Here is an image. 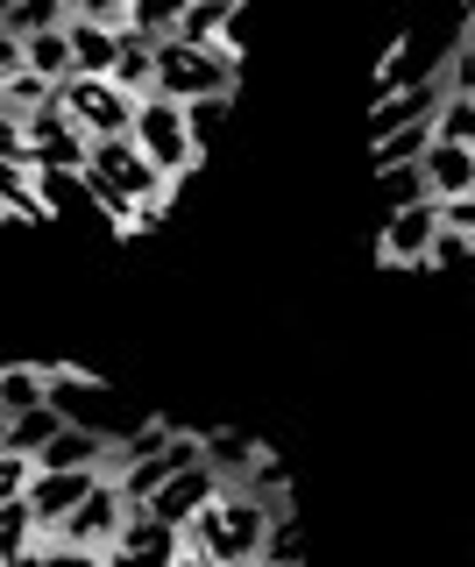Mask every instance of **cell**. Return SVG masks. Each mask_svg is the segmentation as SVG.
Instances as JSON below:
<instances>
[{"instance_id": "1", "label": "cell", "mask_w": 475, "mask_h": 567, "mask_svg": "<svg viewBox=\"0 0 475 567\" xmlns=\"http://www.w3.org/2000/svg\"><path fill=\"white\" fill-rule=\"evenodd\" d=\"M285 518V504H262L249 489H227L206 518L185 525V546L220 567H241V560H262V546H270V525Z\"/></svg>"}, {"instance_id": "2", "label": "cell", "mask_w": 475, "mask_h": 567, "mask_svg": "<svg viewBox=\"0 0 475 567\" xmlns=\"http://www.w3.org/2000/svg\"><path fill=\"white\" fill-rule=\"evenodd\" d=\"M241 85V50L220 43V50H192V43H156V100L171 106H227Z\"/></svg>"}, {"instance_id": "3", "label": "cell", "mask_w": 475, "mask_h": 567, "mask_svg": "<svg viewBox=\"0 0 475 567\" xmlns=\"http://www.w3.org/2000/svg\"><path fill=\"white\" fill-rule=\"evenodd\" d=\"M135 150H143L149 164L171 177V185H185L192 164H199V142H192L185 106H171V100H143V114H135Z\"/></svg>"}, {"instance_id": "4", "label": "cell", "mask_w": 475, "mask_h": 567, "mask_svg": "<svg viewBox=\"0 0 475 567\" xmlns=\"http://www.w3.org/2000/svg\"><path fill=\"white\" fill-rule=\"evenodd\" d=\"M22 128H29V171L37 177H85V164H93V135H85L64 106L29 114Z\"/></svg>"}, {"instance_id": "5", "label": "cell", "mask_w": 475, "mask_h": 567, "mask_svg": "<svg viewBox=\"0 0 475 567\" xmlns=\"http://www.w3.org/2000/svg\"><path fill=\"white\" fill-rule=\"evenodd\" d=\"M58 106L79 121L93 142H121V135H135V114H143V100H128L114 79H72L58 93Z\"/></svg>"}, {"instance_id": "6", "label": "cell", "mask_w": 475, "mask_h": 567, "mask_svg": "<svg viewBox=\"0 0 475 567\" xmlns=\"http://www.w3.org/2000/svg\"><path fill=\"white\" fill-rule=\"evenodd\" d=\"M128 518H135V504L121 496L114 475H100V489H93V496H85V504L72 511V518L58 525V546H85V554H107Z\"/></svg>"}, {"instance_id": "7", "label": "cell", "mask_w": 475, "mask_h": 567, "mask_svg": "<svg viewBox=\"0 0 475 567\" xmlns=\"http://www.w3.org/2000/svg\"><path fill=\"white\" fill-rule=\"evenodd\" d=\"M433 235H440V199H419V206H391L376 235V256L391 270H426L433 262Z\"/></svg>"}, {"instance_id": "8", "label": "cell", "mask_w": 475, "mask_h": 567, "mask_svg": "<svg viewBox=\"0 0 475 567\" xmlns=\"http://www.w3.org/2000/svg\"><path fill=\"white\" fill-rule=\"evenodd\" d=\"M100 560H107V567H178L185 560V532L164 525V518H149V511H135Z\"/></svg>"}, {"instance_id": "9", "label": "cell", "mask_w": 475, "mask_h": 567, "mask_svg": "<svg viewBox=\"0 0 475 567\" xmlns=\"http://www.w3.org/2000/svg\"><path fill=\"white\" fill-rule=\"evenodd\" d=\"M107 461H114L107 433H93V425H64V433L37 454V475H107Z\"/></svg>"}, {"instance_id": "10", "label": "cell", "mask_w": 475, "mask_h": 567, "mask_svg": "<svg viewBox=\"0 0 475 567\" xmlns=\"http://www.w3.org/2000/svg\"><path fill=\"white\" fill-rule=\"evenodd\" d=\"M220 496H227V483H220L214 468H185V475H171V483L156 489L149 518H164V525H178V532H185L192 518H206V511H214Z\"/></svg>"}, {"instance_id": "11", "label": "cell", "mask_w": 475, "mask_h": 567, "mask_svg": "<svg viewBox=\"0 0 475 567\" xmlns=\"http://www.w3.org/2000/svg\"><path fill=\"white\" fill-rule=\"evenodd\" d=\"M93 489H100V475H37V483H29V511H37L43 539H58V525L72 518Z\"/></svg>"}, {"instance_id": "12", "label": "cell", "mask_w": 475, "mask_h": 567, "mask_svg": "<svg viewBox=\"0 0 475 567\" xmlns=\"http://www.w3.org/2000/svg\"><path fill=\"white\" fill-rule=\"evenodd\" d=\"M235 22H241L235 0H185V8H178V29H171V35H178V43H192V50H220V43L241 50Z\"/></svg>"}, {"instance_id": "13", "label": "cell", "mask_w": 475, "mask_h": 567, "mask_svg": "<svg viewBox=\"0 0 475 567\" xmlns=\"http://www.w3.org/2000/svg\"><path fill=\"white\" fill-rule=\"evenodd\" d=\"M64 35H72V64H79V79H114V64H121V35L114 29H100L93 14H64Z\"/></svg>"}, {"instance_id": "14", "label": "cell", "mask_w": 475, "mask_h": 567, "mask_svg": "<svg viewBox=\"0 0 475 567\" xmlns=\"http://www.w3.org/2000/svg\"><path fill=\"white\" fill-rule=\"evenodd\" d=\"M440 85H419V93H391V100H376L369 106V142H383V135H397V128H419V121H440Z\"/></svg>"}, {"instance_id": "15", "label": "cell", "mask_w": 475, "mask_h": 567, "mask_svg": "<svg viewBox=\"0 0 475 567\" xmlns=\"http://www.w3.org/2000/svg\"><path fill=\"white\" fill-rule=\"evenodd\" d=\"M419 171H426V199H440V206H454V199H468V192H475V150L433 142V156Z\"/></svg>"}, {"instance_id": "16", "label": "cell", "mask_w": 475, "mask_h": 567, "mask_svg": "<svg viewBox=\"0 0 475 567\" xmlns=\"http://www.w3.org/2000/svg\"><path fill=\"white\" fill-rule=\"evenodd\" d=\"M206 468H214L227 489H249V475L262 468V447L241 440V433H206Z\"/></svg>"}, {"instance_id": "17", "label": "cell", "mask_w": 475, "mask_h": 567, "mask_svg": "<svg viewBox=\"0 0 475 567\" xmlns=\"http://www.w3.org/2000/svg\"><path fill=\"white\" fill-rule=\"evenodd\" d=\"M43 404H50V369H37V362L0 369V412L8 419H29V412H43Z\"/></svg>"}, {"instance_id": "18", "label": "cell", "mask_w": 475, "mask_h": 567, "mask_svg": "<svg viewBox=\"0 0 475 567\" xmlns=\"http://www.w3.org/2000/svg\"><path fill=\"white\" fill-rule=\"evenodd\" d=\"M37 546H43V525H37V511H29V496H22V504L0 511V567H14L22 554H37Z\"/></svg>"}, {"instance_id": "19", "label": "cell", "mask_w": 475, "mask_h": 567, "mask_svg": "<svg viewBox=\"0 0 475 567\" xmlns=\"http://www.w3.org/2000/svg\"><path fill=\"white\" fill-rule=\"evenodd\" d=\"M64 425H72V419H64V412H58V404H43V412H29V419H14V433H8V454H29V461H37V454L50 447V440H58V433H64Z\"/></svg>"}, {"instance_id": "20", "label": "cell", "mask_w": 475, "mask_h": 567, "mask_svg": "<svg viewBox=\"0 0 475 567\" xmlns=\"http://www.w3.org/2000/svg\"><path fill=\"white\" fill-rule=\"evenodd\" d=\"M64 14H72V8H58V0H22V8H8V22H0V29H8L14 43H29V35L64 29Z\"/></svg>"}, {"instance_id": "21", "label": "cell", "mask_w": 475, "mask_h": 567, "mask_svg": "<svg viewBox=\"0 0 475 567\" xmlns=\"http://www.w3.org/2000/svg\"><path fill=\"white\" fill-rule=\"evenodd\" d=\"M440 93H454V100H475V43H468V35H454V50H447V71H440Z\"/></svg>"}, {"instance_id": "22", "label": "cell", "mask_w": 475, "mask_h": 567, "mask_svg": "<svg viewBox=\"0 0 475 567\" xmlns=\"http://www.w3.org/2000/svg\"><path fill=\"white\" fill-rule=\"evenodd\" d=\"M433 128H440V142H454V150H475V100H440V121H433Z\"/></svg>"}, {"instance_id": "23", "label": "cell", "mask_w": 475, "mask_h": 567, "mask_svg": "<svg viewBox=\"0 0 475 567\" xmlns=\"http://www.w3.org/2000/svg\"><path fill=\"white\" fill-rule=\"evenodd\" d=\"M29 483H37V461L0 447V511H8V504H22V496H29Z\"/></svg>"}, {"instance_id": "24", "label": "cell", "mask_w": 475, "mask_h": 567, "mask_svg": "<svg viewBox=\"0 0 475 567\" xmlns=\"http://www.w3.org/2000/svg\"><path fill=\"white\" fill-rule=\"evenodd\" d=\"M468 256H475V241H468V235H454V227L440 220V235H433V262H426V270H454V262H468Z\"/></svg>"}, {"instance_id": "25", "label": "cell", "mask_w": 475, "mask_h": 567, "mask_svg": "<svg viewBox=\"0 0 475 567\" xmlns=\"http://www.w3.org/2000/svg\"><path fill=\"white\" fill-rule=\"evenodd\" d=\"M43 567H107V560L85 554V546H58V539H43Z\"/></svg>"}, {"instance_id": "26", "label": "cell", "mask_w": 475, "mask_h": 567, "mask_svg": "<svg viewBox=\"0 0 475 567\" xmlns=\"http://www.w3.org/2000/svg\"><path fill=\"white\" fill-rule=\"evenodd\" d=\"M220 114H227V106H185V121H192V142H199V156H206V142H214Z\"/></svg>"}, {"instance_id": "27", "label": "cell", "mask_w": 475, "mask_h": 567, "mask_svg": "<svg viewBox=\"0 0 475 567\" xmlns=\"http://www.w3.org/2000/svg\"><path fill=\"white\" fill-rule=\"evenodd\" d=\"M440 220H447L454 235H468V241H475V192H468V199H454V206H440Z\"/></svg>"}, {"instance_id": "28", "label": "cell", "mask_w": 475, "mask_h": 567, "mask_svg": "<svg viewBox=\"0 0 475 567\" xmlns=\"http://www.w3.org/2000/svg\"><path fill=\"white\" fill-rule=\"evenodd\" d=\"M178 567H220V560H206V554H192V546H185V560Z\"/></svg>"}, {"instance_id": "29", "label": "cell", "mask_w": 475, "mask_h": 567, "mask_svg": "<svg viewBox=\"0 0 475 567\" xmlns=\"http://www.w3.org/2000/svg\"><path fill=\"white\" fill-rule=\"evenodd\" d=\"M14 567H43V546H37V554H22V560H14Z\"/></svg>"}, {"instance_id": "30", "label": "cell", "mask_w": 475, "mask_h": 567, "mask_svg": "<svg viewBox=\"0 0 475 567\" xmlns=\"http://www.w3.org/2000/svg\"><path fill=\"white\" fill-rule=\"evenodd\" d=\"M241 567H285V560H270V554H262V560H241Z\"/></svg>"}, {"instance_id": "31", "label": "cell", "mask_w": 475, "mask_h": 567, "mask_svg": "<svg viewBox=\"0 0 475 567\" xmlns=\"http://www.w3.org/2000/svg\"><path fill=\"white\" fill-rule=\"evenodd\" d=\"M0 121H8V79H0Z\"/></svg>"}, {"instance_id": "32", "label": "cell", "mask_w": 475, "mask_h": 567, "mask_svg": "<svg viewBox=\"0 0 475 567\" xmlns=\"http://www.w3.org/2000/svg\"><path fill=\"white\" fill-rule=\"evenodd\" d=\"M462 35H468V43H475V8H468V22H462Z\"/></svg>"}, {"instance_id": "33", "label": "cell", "mask_w": 475, "mask_h": 567, "mask_svg": "<svg viewBox=\"0 0 475 567\" xmlns=\"http://www.w3.org/2000/svg\"><path fill=\"white\" fill-rule=\"evenodd\" d=\"M0 220H8V206H0Z\"/></svg>"}]
</instances>
